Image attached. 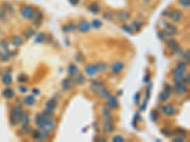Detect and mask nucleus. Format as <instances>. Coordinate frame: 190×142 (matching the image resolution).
Returning a JSON list of instances; mask_svg holds the SVG:
<instances>
[{
  "label": "nucleus",
  "instance_id": "7",
  "mask_svg": "<svg viewBox=\"0 0 190 142\" xmlns=\"http://www.w3.org/2000/svg\"><path fill=\"white\" fill-rule=\"evenodd\" d=\"M169 18L171 19V21L173 22H179L182 20L183 18V12L179 9H173L168 13Z\"/></svg>",
  "mask_w": 190,
  "mask_h": 142
},
{
  "label": "nucleus",
  "instance_id": "52",
  "mask_svg": "<svg viewBox=\"0 0 190 142\" xmlns=\"http://www.w3.org/2000/svg\"><path fill=\"white\" fill-rule=\"evenodd\" d=\"M177 133H179V135H186V131L184 130V129H182V128H178L176 130Z\"/></svg>",
  "mask_w": 190,
  "mask_h": 142
},
{
  "label": "nucleus",
  "instance_id": "34",
  "mask_svg": "<svg viewBox=\"0 0 190 142\" xmlns=\"http://www.w3.org/2000/svg\"><path fill=\"white\" fill-rule=\"evenodd\" d=\"M99 93V97L101 98V99H106V98H108L110 94L108 89H106V88H102V89L98 92Z\"/></svg>",
  "mask_w": 190,
  "mask_h": 142
},
{
  "label": "nucleus",
  "instance_id": "2",
  "mask_svg": "<svg viewBox=\"0 0 190 142\" xmlns=\"http://www.w3.org/2000/svg\"><path fill=\"white\" fill-rule=\"evenodd\" d=\"M186 63H178L177 66L175 67V69L173 70L174 82H182L184 77V73H186Z\"/></svg>",
  "mask_w": 190,
  "mask_h": 142
},
{
  "label": "nucleus",
  "instance_id": "59",
  "mask_svg": "<svg viewBox=\"0 0 190 142\" xmlns=\"http://www.w3.org/2000/svg\"><path fill=\"white\" fill-rule=\"evenodd\" d=\"M69 1H70V3L72 4V5H77L78 3H79L80 0H69Z\"/></svg>",
  "mask_w": 190,
  "mask_h": 142
},
{
  "label": "nucleus",
  "instance_id": "5",
  "mask_svg": "<svg viewBox=\"0 0 190 142\" xmlns=\"http://www.w3.org/2000/svg\"><path fill=\"white\" fill-rule=\"evenodd\" d=\"M33 12H34V9H33L32 6H25L21 7L20 9V14L25 18V19H31Z\"/></svg>",
  "mask_w": 190,
  "mask_h": 142
},
{
  "label": "nucleus",
  "instance_id": "62",
  "mask_svg": "<svg viewBox=\"0 0 190 142\" xmlns=\"http://www.w3.org/2000/svg\"><path fill=\"white\" fill-rule=\"evenodd\" d=\"M32 93L34 95H39V93H40V91H39L38 89H36V88H34V89H32Z\"/></svg>",
  "mask_w": 190,
  "mask_h": 142
},
{
  "label": "nucleus",
  "instance_id": "20",
  "mask_svg": "<svg viewBox=\"0 0 190 142\" xmlns=\"http://www.w3.org/2000/svg\"><path fill=\"white\" fill-rule=\"evenodd\" d=\"M175 86H174V89L176 92L180 93V94H182V93H184V92H186L187 90V88L186 86L184 85L182 82H175Z\"/></svg>",
  "mask_w": 190,
  "mask_h": 142
},
{
  "label": "nucleus",
  "instance_id": "37",
  "mask_svg": "<svg viewBox=\"0 0 190 142\" xmlns=\"http://www.w3.org/2000/svg\"><path fill=\"white\" fill-rule=\"evenodd\" d=\"M74 81H75L76 84H84L86 82V78H85L84 75L80 74V75H77L76 80H74Z\"/></svg>",
  "mask_w": 190,
  "mask_h": 142
},
{
  "label": "nucleus",
  "instance_id": "48",
  "mask_svg": "<svg viewBox=\"0 0 190 142\" xmlns=\"http://www.w3.org/2000/svg\"><path fill=\"white\" fill-rule=\"evenodd\" d=\"M6 16V9L3 7H0V19H4Z\"/></svg>",
  "mask_w": 190,
  "mask_h": 142
},
{
  "label": "nucleus",
  "instance_id": "41",
  "mask_svg": "<svg viewBox=\"0 0 190 142\" xmlns=\"http://www.w3.org/2000/svg\"><path fill=\"white\" fill-rule=\"evenodd\" d=\"M17 80L20 82H25L28 81V76L26 74H24V73H21V74H19V76L17 77Z\"/></svg>",
  "mask_w": 190,
  "mask_h": 142
},
{
  "label": "nucleus",
  "instance_id": "9",
  "mask_svg": "<svg viewBox=\"0 0 190 142\" xmlns=\"http://www.w3.org/2000/svg\"><path fill=\"white\" fill-rule=\"evenodd\" d=\"M116 18L120 22H126L130 19V13L126 11H121L116 13Z\"/></svg>",
  "mask_w": 190,
  "mask_h": 142
},
{
  "label": "nucleus",
  "instance_id": "28",
  "mask_svg": "<svg viewBox=\"0 0 190 142\" xmlns=\"http://www.w3.org/2000/svg\"><path fill=\"white\" fill-rule=\"evenodd\" d=\"M143 26V24L141 23L139 20H134L132 23H131V25H130V28L132 29V31H139L141 28H142Z\"/></svg>",
  "mask_w": 190,
  "mask_h": 142
},
{
  "label": "nucleus",
  "instance_id": "44",
  "mask_svg": "<svg viewBox=\"0 0 190 142\" xmlns=\"http://www.w3.org/2000/svg\"><path fill=\"white\" fill-rule=\"evenodd\" d=\"M168 35H167V33H165V31H160L159 33H158V37L161 39V40H165V38H167Z\"/></svg>",
  "mask_w": 190,
  "mask_h": 142
},
{
  "label": "nucleus",
  "instance_id": "53",
  "mask_svg": "<svg viewBox=\"0 0 190 142\" xmlns=\"http://www.w3.org/2000/svg\"><path fill=\"white\" fill-rule=\"evenodd\" d=\"M32 138H34V139H38L39 138V133H38V130H34V131H32Z\"/></svg>",
  "mask_w": 190,
  "mask_h": 142
},
{
  "label": "nucleus",
  "instance_id": "12",
  "mask_svg": "<svg viewBox=\"0 0 190 142\" xmlns=\"http://www.w3.org/2000/svg\"><path fill=\"white\" fill-rule=\"evenodd\" d=\"M161 110H162L163 113L167 116H173L175 114V112H176L174 106L171 105V104H167V105H164L163 107H161Z\"/></svg>",
  "mask_w": 190,
  "mask_h": 142
},
{
  "label": "nucleus",
  "instance_id": "22",
  "mask_svg": "<svg viewBox=\"0 0 190 142\" xmlns=\"http://www.w3.org/2000/svg\"><path fill=\"white\" fill-rule=\"evenodd\" d=\"M67 73H69L70 76L74 77V76L78 75V73H79V69H78L77 66L73 65V63H71V65L69 66V68H67Z\"/></svg>",
  "mask_w": 190,
  "mask_h": 142
},
{
  "label": "nucleus",
  "instance_id": "33",
  "mask_svg": "<svg viewBox=\"0 0 190 142\" xmlns=\"http://www.w3.org/2000/svg\"><path fill=\"white\" fill-rule=\"evenodd\" d=\"M24 35H25V37L27 39H29V38L32 37L33 35H35V31L32 28H29L26 29L25 32H24Z\"/></svg>",
  "mask_w": 190,
  "mask_h": 142
},
{
  "label": "nucleus",
  "instance_id": "31",
  "mask_svg": "<svg viewBox=\"0 0 190 142\" xmlns=\"http://www.w3.org/2000/svg\"><path fill=\"white\" fill-rule=\"evenodd\" d=\"M24 102H25V103L27 104V105H30V106H32V105H33L36 102V100H35V98L33 97L32 95H29V96H27L26 98H25V100H24Z\"/></svg>",
  "mask_w": 190,
  "mask_h": 142
},
{
  "label": "nucleus",
  "instance_id": "29",
  "mask_svg": "<svg viewBox=\"0 0 190 142\" xmlns=\"http://www.w3.org/2000/svg\"><path fill=\"white\" fill-rule=\"evenodd\" d=\"M45 41H46V34L44 32L38 33L37 35L35 36V38H34V42L36 44H41V43L45 42Z\"/></svg>",
  "mask_w": 190,
  "mask_h": 142
},
{
  "label": "nucleus",
  "instance_id": "60",
  "mask_svg": "<svg viewBox=\"0 0 190 142\" xmlns=\"http://www.w3.org/2000/svg\"><path fill=\"white\" fill-rule=\"evenodd\" d=\"M189 79H190L189 74H187V75H186V77L184 78V79H183V82H186V84H189Z\"/></svg>",
  "mask_w": 190,
  "mask_h": 142
},
{
  "label": "nucleus",
  "instance_id": "43",
  "mask_svg": "<svg viewBox=\"0 0 190 142\" xmlns=\"http://www.w3.org/2000/svg\"><path fill=\"white\" fill-rule=\"evenodd\" d=\"M0 47H1L3 50H8V48H9V43L6 40H1V41H0Z\"/></svg>",
  "mask_w": 190,
  "mask_h": 142
},
{
  "label": "nucleus",
  "instance_id": "45",
  "mask_svg": "<svg viewBox=\"0 0 190 142\" xmlns=\"http://www.w3.org/2000/svg\"><path fill=\"white\" fill-rule=\"evenodd\" d=\"M22 132L24 134H30L31 133V128L28 126V124L22 126Z\"/></svg>",
  "mask_w": 190,
  "mask_h": 142
},
{
  "label": "nucleus",
  "instance_id": "54",
  "mask_svg": "<svg viewBox=\"0 0 190 142\" xmlns=\"http://www.w3.org/2000/svg\"><path fill=\"white\" fill-rule=\"evenodd\" d=\"M150 117H151V119H152V120L153 121H156L158 119V115L155 113V112L153 111V112H151V114H150Z\"/></svg>",
  "mask_w": 190,
  "mask_h": 142
},
{
  "label": "nucleus",
  "instance_id": "4",
  "mask_svg": "<svg viewBox=\"0 0 190 142\" xmlns=\"http://www.w3.org/2000/svg\"><path fill=\"white\" fill-rule=\"evenodd\" d=\"M171 92H172V87L170 86L168 84H164V91L159 95V100L161 102H165L169 99L170 95H171Z\"/></svg>",
  "mask_w": 190,
  "mask_h": 142
},
{
  "label": "nucleus",
  "instance_id": "15",
  "mask_svg": "<svg viewBox=\"0 0 190 142\" xmlns=\"http://www.w3.org/2000/svg\"><path fill=\"white\" fill-rule=\"evenodd\" d=\"M102 117L105 121H111L112 120V115L110 113V108L109 106H104L103 113H102Z\"/></svg>",
  "mask_w": 190,
  "mask_h": 142
},
{
  "label": "nucleus",
  "instance_id": "14",
  "mask_svg": "<svg viewBox=\"0 0 190 142\" xmlns=\"http://www.w3.org/2000/svg\"><path fill=\"white\" fill-rule=\"evenodd\" d=\"M164 31H165V33H167L168 36L175 35V34L178 32V29H177L176 27L172 26V25H169V24H167V23H165V27H164Z\"/></svg>",
  "mask_w": 190,
  "mask_h": 142
},
{
  "label": "nucleus",
  "instance_id": "26",
  "mask_svg": "<svg viewBox=\"0 0 190 142\" xmlns=\"http://www.w3.org/2000/svg\"><path fill=\"white\" fill-rule=\"evenodd\" d=\"M12 75L10 74L9 72L5 73V74L2 76V82L4 84L9 85V84H12Z\"/></svg>",
  "mask_w": 190,
  "mask_h": 142
},
{
  "label": "nucleus",
  "instance_id": "61",
  "mask_svg": "<svg viewBox=\"0 0 190 142\" xmlns=\"http://www.w3.org/2000/svg\"><path fill=\"white\" fill-rule=\"evenodd\" d=\"M144 82H149V75L148 74H147V75H145V77L144 78Z\"/></svg>",
  "mask_w": 190,
  "mask_h": 142
},
{
  "label": "nucleus",
  "instance_id": "51",
  "mask_svg": "<svg viewBox=\"0 0 190 142\" xmlns=\"http://www.w3.org/2000/svg\"><path fill=\"white\" fill-rule=\"evenodd\" d=\"M162 133L167 136H169V135H172V132L170 130H167V129H162Z\"/></svg>",
  "mask_w": 190,
  "mask_h": 142
},
{
  "label": "nucleus",
  "instance_id": "47",
  "mask_svg": "<svg viewBox=\"0 0 190 142\" xmlns=\"http://www.w3.org/2000/svg\"><path fill=\"white\" fill-rule=\"evenodd\" d=\"M112 141H113V142H123V141H125V139H124L123 136H121V135H116V136H114V138H112Z\"/></svg>",
  "mask_w": 190,
  "mask_h": 142
},
{
  "label": "nucleus",
  "instance_id": "23",
  "mask_svg": "<svg viewBox=\"0 0 190 142\" xmlns=\"http://www.w3.org/2000/svg\"><path fill=\"white\" fill-rule=\"evenodd\" d=\"M87 9L92 13H98L101 11V7L98 3H91L87 6Z\"/></svg>",
  "mask_w": 190,
  "mask_h": 142
},
{
  "label": "nucleus",
  "instance_id": "57",
  "mask_svg": "<svg viewBox=\"0 0 190 142\" xmlns=\"http://www.w3.org/2000/svg\"><path fill=\"white\" fill-rule=\"evenodd\" d=\"M183 140H184V138H182V136H177V138H173V141H174V142H182V141H183Z\"/></svg>",
  "mask_w": 190,
  "mask_h": 142
},
{
  "label": "nucleus",
  "instance_id": "11",
  "mask_svg": "<svg viewBox=\"0 0 190 142\" xmlns=\"http://www.w3.org/2000/svg\"><path fill=\"white\" fill-rule=\"evenodd\" d=\"M102 88H104L103 82L98 81V80H92L91 84H90V89L91 91H93L94 93H98Z\"/></svg>",
  "mask_w": 190,
  "mask_h": 142
},
{
  "label": "nucleus",
  "instance_id": "19",
  "mask_svg": "<svg viewBox=\"0 0 190 142\" xmlns=\"http://www.w3.org/2000/svg\"><path fill=\"white\" fill-rule=\"evenodd\" d=\"M102 129H103L105 133H112L114 131V125L111 123V121H106L102 125Z\"/></svg>",
  "mask_w": 190,
  "mask_h": 142
},
{
  "label": "nucleus",
  "instance_id": "50",
  "mask_svg": "<svg viewBox=\"0 0 190 142\" xmlns=\"http://www.w3.org/2000/svg\"><path fill=\"white\" fill-rule=\"evenodd\" d=\"M122 28H123V29H124V31H125L126 33H129V34H130V33H132V31H132V29H131V28H130V27H128V26H126V25H124V26H122Z\"/></svg>",
  "mask_w": 190,
  "mask_h": 142
},
{
  "label": "nucleus",
  "instance_id": "32",
  "mask_svg": "<svg viewBox=\"0 0 190 142\" xmlns=\"http://www.w3.org/2000/svg\"><path fill=\"white\" fill-rule=\"evenodd\" d=\"M96 67H97V70L100 71V72H105L106 70V68H108V66H106V63L104 62H98L96 63Z\"/></svg>",
  "mask_w": 190,
  "mask_h": 142
},
{
  "label": "nucleus",
  "instance_id": "36",
  "mask_svg": "<svg viewBox=\"0 0 190 142\" xmlns=\"http://www.w3.org/2000/svg\"><path fill=\"white\" fill-rule=\"evenodd\" d=\"M29 121H30V119H29V116L22 114L20 119H19V122H20L22 125H26V124H29Z\"/></svg>",
  "mask_w": 190,
  "mask_h": 142
},
{
  "label": "nucleus",
  "instance_id": "8",
  "mask_svg": "<svg viewBox=\"0 0 190 142\" xmlns=\"http://www.w3.org/2000/svg\"><path fill=\"white\" fill-rule=\"evenodd\" d=\"M124 66H125V63L122 61H116L111 65L110 68L114 74H119V73L124 69Z\"/></svg>",
  "mask_w": 190,
  "mask_h": 142
},
{
  "label": "nucleus",
  "instance_id": "39",
  "mask_svg": "<svg viewBox=\"0 0 190 142\" xmlns=\"http://www.w3.org/2000/svg\"><path fill=\"white\" fill-rule=\"evenodd\" d=\"M103 18L106 19V20H108V21H110V20H112V18H113V14L109 12H106L103 13Z\"/></svg>",
  "mask_w": 190,
  "mask_h": 142
},
{
  "label": "nucleus",
  "instance_id": "21",
  "mask_svg": "<svg viewBox=\"0 0 190 142\" xmlns=\"http://www.w3.org/2000/svg\"><path fill=\"white\" fill-rule=\"evenodd\" d=\"M2 95L4 98H6V99H12V98L14 97V91L12 88L7 87L2 91Z\"/></svg>",
  "mask_w": 190,
  "mask_h": 142
},
{
  "label": "nucleus",
  "instance_id": "46",
  "mask_svg": "<svg viewBox=\"0 0 190 142\" xmlns=\"http://www.w3.org/2000/svg\"><path fill=\"white\" fill-rule=\"evenodd\" d=\"M183 60L186 61V62H189V58H190V52L189 50H186V52L183 53Z\"/></svg>",
  "mask_w": 190,
  "mask_h": 142
},
{
  "label": "nucleus",
  "instance_id": "30",
  "mask_svg": "<svg viewBox=\"0 0 190 142\" xmlns=\"http://www.w3.org/2000/svg\"><path fill=\"white\" fill-rule=\"evenodd\" d=\"M12 43L13 44L14 46L19 47V46H21L23 44V39L20 36H18V35H13L12 38Z\"/></svg>",
  "mask_w": 190,
  "mask_h": 142
},
{
  "label": "nucleus",
  "instance_id": "25",
  "mask_svg": "<svg viewBox=\"0 0 190 142\" xmlns=\"http://www.w3.org/2000/svg\"><path fill=\"white\" fill-rule=\"evenodd\" d=\"M11 58V53L8 51V50H3L2 51H0V60L3 62H7Z\"/></svg>",
  "mask_w": 190,
  "mask_h": 142
},
{
  "label": "nucleus",
  "instance_id": "58",
  "mask_svg": "<svg viewBox=\"0 0 190 142\" xmlns=\"http://www.w3.org/2000/svg\"><path fill=\"white\" fill-rule=\"evenodd\" d=\"M96 140L97 141H106V138L103 135H100V136H98V138H96Z\"/></svg>",
  "mask_w": 190,
  "mask_h": 142
},
{
  "label": "nucleus",
  "instance_id": "49",
  "mask_svg": "<svg viewBox=\"0 0 190 142\" xmlns=\"http://www.w3.org/2000/svg\"><path fill=\"white\" fill-rule=\"evenodd\" d=\"M67 29H69V31H74L76 29V26L73 23H70L69 25L67 26Z\"/></svg>",
  "mask_w": 190,
  "mask_h": 142
},
{
  "label": "nucleus",
  "instance_id": "63",
  "mask_svg": "<svg viewBox=\"0 0 190 142\" xmlns=\"http://www.w3.org/2000/svg\"><path fill=\"white\" fill-rule=\"evenodd\" d=\"M145 1H150V0H145Z\"/></svg>",
  "mask_w": 190,
  "mask_h": 142
},
{
  "label": "nucleus",
  "instance_id": "17",
  "mask_svg": "<svg viewBox=\"0 0 190 142\" xmlns=\"http://www.w3.org/2000/svg\"><path fill=\"white\" fill-rule=\"evenodd\" d=\"M85 72H86V74L89 76H95L97 74V72H98V70H97V67L95 65H87L85 67Z\"/></svg>",
  "mask_w": 190,
  "mask_h": 142
},
{
  "label": "nucleus",
  "instance_id": "1",
  "mask_svg": "<svg viewBox=\"0 0 190 142\" xmlns=\"http://www.w3.org/2000/svg\"><path fill=\"white\" fill-rule=\"evenodd\" d=\"M35 123L39 128H47L50 131L55 128V123L51 117H50V114L44 112L42 114H37L35 117Z\"/></svg>",
  "mask_w": 190,
  "mask_h": 142
},
{
  "label": "nucleus",
  "instance_id": "55",
  "mask_svg": "<svg viewBox=\"0 0 190 142\" xmlns=\"http://www.w3.org/2000/svg\"><path fill=\"white\" fill-rule=\"evenodd\" d=\"M18 89H19V91H20L21 93H26L28 91V88L26 86H24V85H20V86L18 87Z\"/></svg>",
  "mask_w": 190,
  "mask_h": 142
},
{
  "label": "nucleus",
  "instance_id": "3",
  "mask_svg": "<svg viewBox=\"0 0 190 142\" xmlns=\"http://www.w3.org/2000/svg\"><path fill=\"white\" fill-rule=\"evenodd\" d=\"M23 114V108L21 105H15L12 108L11 111V117H10V122H11L12 125H16L19 123V119Z\"/></svg>",
  "mask_w": 190,
  "mask_h": 142
},
{
  "label": "nucleus",
  "instance_id": "40",
  "mask_svg": "<svg viewBox=\"0 0 190 142\" xmlns=\"http://www.w3.org/2000/svg\"><path fill=\"white\" fill-rule=\"evenodd\" d=\"M178 2L183 8H188L190 6V0H178Z\"/></svg>",
  "mask_w": 190,
  "mask_h": 142
},
{
  "label": "nucleus",
  "instance_id": "64",
  "mask_svg": "<svg viewBox=\"0 0 190 142\" xmlns=\"http://www.w3.org/2000/svg\"><path fill=\"white\" fill-rule=\"evenodd\" d=\"M0 33H1V29H0Z\"/></svg>",
  "mask_w": 190,
  "mask_h": 142
},
{
  "label": "nucleus",
  "instance_id": "13",
  "mask_svg": "<svg viewBox=\"0 0 190 142\" xmlns=\"http://www.w3.org/2000/svg\"><path fill=\"white\" fill-rule=\"evenodd\" d=\"M77 28L81 32H87V31H89V29H90V24L89 22H87L86 20H82L79 22V24H78Z\"/></svg>",
  "mask_w": 190,
  "mask_h": 142
},
{
  "label": "nucleus",
  "instance_id": "6",
  "mask_svg": "<svg viewBox=\"0 0 190 142\" xmlns=\"http://www.w3.org/2000/svg\"><path fill=\"white\" fill-rule=\"evenodd\" d=\"M57 107V100L54 99H51L47 101L45 106V112L48 114H51Z\"/></svg>",
  "mask_w": 190,
  "mask_h": 142
},
{
  "label": "nucleus",
  "instance_id": "56",
  "mask_svg": "<svg viewBox=\"0 0 190 142\" xmlns=\"http://www.w3.org/2000/svg\"><path fill=\"white\" fill-rule=\"evenodd\" d=\"M139 99H140V93L137 92V93H136V95L134 96V102H135V103H138Z\"/></svg>",
  "mask_w": 190,
  "mask_h": 142
},
{
  "label": "nucleus",
  "instance_id": "42",
  "mask_svg": "<svg viewBox=\"0 0 190 142\" xmlns=\"http://www.w3.org/2000/svg\"><path fill=\"white\" fill-rule=\"evenodd\" d=\"M75 60L77 62H79V63H83L85 61V56L83 55L81 52H78L77 54L75 55Z\"/></svg>",
  "mask_w": 190,
  "mask_h": 142
},
{
  "label": "nucleus",
  "instance_id": "38",
  "mask_svg": "<svg viewBox=\"0 0 190 142\" xmlns=\"http://www.w3.org/2000/svg\"><path fill=\"white\" fill-rule=\"evenodd\" d=\"M3 8L6 9V12H11V13L14 12V9H13V7L12 6V4H10L8 2H5L3 4Z\"/></svg>",
  "mask_w": 190,
  "mask_h": 142
},
{
  "label": "nucleus",
  "instance_id": "16",
  "mask_svg": "<svg viewBox=\"0 0 190 142\" xmlns=\"http://www.w3.org/2000/svg\"><path fill=\"white\" fill-rule=\"evenodd\" d=\"M118 105H119V103H118V100L116 99V97L113 95H109L108 97V106L109 108L115 109L118 107Z\"/></svg>",
  "mask_w": 190,
  "mask_h": 142
},
{
  "label": "nucleus",
  "instance_id": "18",
  "mask_svg": "<svg viewBox=\"0 0 190 142\" xmlns=\"http://www.w3.org/2000/svg\"><path fill=\"white\" fill-rule=\"evenodd\" d=\"M75 84V81L74 80H71L69 79V78H67V79H64L62 82V86L64 88V90H70V88H72V86L74 85Z\"/></svg>",
  "mask_w": 190,
  "mask_h": 142
},
{
  "label": "nucleus",
  "instance_id": "27",
  "mask_svg": "<svg viewBox=\"0 0 190 142\" xmlns=\"http://www.w3.org/2000/svg\"><path fill=\"white\" fill-rule=\"evenodd\" d=\"M38 133H39V138L38 140H45L48 138V130L46 128H40V130H38Z\"/></svg>",
  "mask_w": 190,
  "mask_h": 142
},
{
  "label": "nucleus",
  "instance_id": "35",
  "mask_svg": "<svg viewBox=\"0 0 190 142\" xmlns=\"http://www.w3.org/2000/svg\"><path fill=\"white\" fill-rule=\"evenodd\" d=\"M102 26H103V23H102L99 19H94V20H92L91 22V27L93 28L99 29Z\"/></svg>",
  "mask_w": 190,
  "mask_h": 142
},
{
  "label": "nucleus",
  "instance_id": "24",
  "mask_svg": "<svg viewBox=\"0 0 190 142\" xmlns=\"http://www.w3.org/2000/svg\"><path fill=\"white\" fill-rule=\"evenodd\" d=\"M178 47H179V44L176 40H175V39H170V40H168L167 43V47L171 51L176 50Z\"/></svg>",
  "mask_w": 190,
  "mask_h": 142
},
{
  "label": "nucleus",
  "instance_id": "10",
  "mask_svg": "<svg viewBox=\"0 0 190 142\" xmlns=\"http://www.w3.org/2000/svg\"><path fill=\"white\" fill-rule=\"evenodd\" d=\"M32 23L34 24L35 26H39L42 22V19H43V13L40 11H34L33 12L32 18Z\"/></svg>",
  "mask_w": 190,
  "mask_h": 142
}]
</instances>
